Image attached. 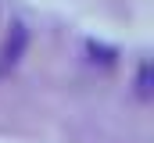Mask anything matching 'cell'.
<instances>
[{
	"label": "cell",
	"instance_id": "3957f363",
	"mask_svg": "<svg viewBox=\"0 0 154 143\" xmlns=\"http://www.w3.org/2000/svg\"><path fill=\"white\" fill-rule=\"evenodd\" d=\"M154 86V68H151V61H140V68H136V97L140 100H151V90Z\"/></svg>",
	"mask_w": 154,
	"mask_h": 143
},
{
	"label": "cell",
	"instance_id": "6da1fadb",
	"mask_svg": "<svg viewBox=\"0 0 154 143\" xmlns=\"http://www.w3.org/2000/svg\"><path fill=\"white\" fill-rule=\"evenodd\" d=\"M25 50H29V29L22 22H11V32H7L4 47H0V79L25 57Z\"/></svg>",
	"mask_w": 154,
	"mask_h": 143
},
{
	"label": "cell",
	"instance_id": "7a4b0ae2",
	"mask_svg": "<svg viewBox=\"0 0 154 143\" xmlns=\"http://www.w3.org/2000/svg\"><path fill=\"white\" fill-rule=\"evenodd\" d=\"M86 54H90V61H93V65H104V68H111V65H115V57H118L115 47H104V43H97V39H90V43H86Z\"/></svg>",
	"mask_w": 154,
	"mask_h": 143
}]
</instances>
